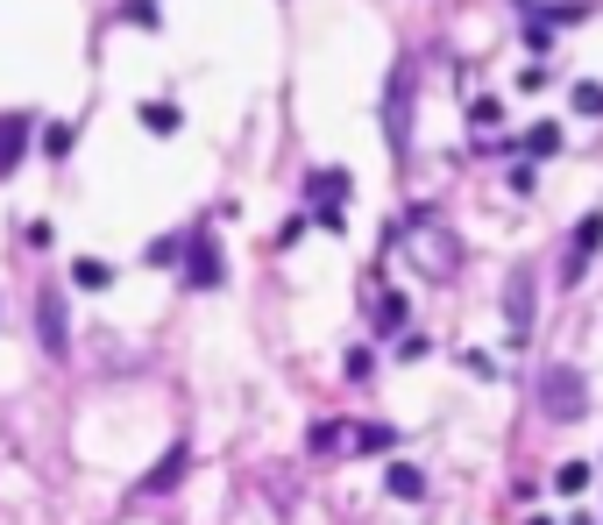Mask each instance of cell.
<instances>
[{"label": "cell", "instance_id": "5", "mask_svg": "<svg viewBox=\"0 0 603 525\" xmlns=\"http://www.w3.org/2000/svg\"><path fill=\"white\" fill-rule=\"evenodd\" d=\"M596 249H603V213H582V228H575V242H568V256H561V277L575 284V277L596 263Z\"/></svg>", "mask_w": 603, "mask_h": 525}, {"label": "cell", "instance_id": "16", "mask_svg": "<svg viewBox=\"0 0 603 525\" xmlns=\"http://www.w3.org/2000/svg\"><path fill=\"white\" fill-rule=\"evenodd\" d=\"M391 149H405V71L391 79Z\"/></svg>", "mask_w": 603, "mask_h": 525}, {"label": "cell", "instance_id": "10", "mask_svg": "<svg viewBox=\"0 0 603 525\" xmlns=\"http://www.w3.org/2000/svg\"><path fill=\"white\" fill-rule=\"evenodd\" d=\"M384 490H391V497H405V504H412V497H426L419 462H391V469H384Z\"/></svg>", "mask_w": 603, "mask_h": 525}, {"label": "cell", "instance_id": "1", "mask_svg": "<svg viewBox=\"0 0 603 525\" xmlns=\"http://www.w3.org/2000/svg\"><path fill=\"white\" fill-rule=\"evenodd\" d=\"M405 256H412V270H419V277H433V284H440V277H455V270H462V235L447 228L440 213H412V220H405Z\"/></svg>", "mask_w": 603, "mask_h": 525}, {"label": "cell", "instance_id": "4", "mask_svg": "<svg viewBox=\"0 0 603 525\" xmlns=\"http://www.w3.org/2000/svg\"><path fill=\"white\" fill-rule=\"evenodd\" d=\"M220 277H228V263H220V242H213L206 228H192V235H185V284H192V291H213Z\"/></svg>", "mask_w": 603, "mask_h": 525}, {"label": "cell", "instance_id": "13", "mask_svg": "<svg viewBox=\"0 0 603 525\" xmlns=\"http://www.w3.org/2000/svg\"><path fill=\"white\" fill-rule=\"evenodd\" d=\"M554 149H561V128H554V121H533V128H525V164H533V157H554Z\"/></svg>", "mask_w": 603, "mask_h": 525}, {"label": "cell", "instance_id": "6", "mask_svg": "<svg viewBox=\"0 0 603 525\" xmlns=\"http://www.w3.org/2000/svg\"><path fill=\"white\" fill-rule=\"evenodd\" d=\"M504 320H511V341H525L533 334V277H511V291H504Z\"/></svg>", "mask_w": 603, "mask_h": 525}, {"label": "cell", "instance_id": "2", "mask_svg": "<svg viewBox=\"0 0 603 525\" xmlns=\"http://www.w3.org/2000/svg\"><path fill=\"white\" fill-rule=\"evenodd\" d=\"M36 334H43V355H50V362L71 355V320H64V291H57V284L36 291Z\"/></svg>", "mask_w": 603, "mask_h": 525}, {"label": "cell", "instance_id": "8", "mask_svg": "<svg viewBox=\"0 0 603 525\" xmlns=\"http://www.w3.org/2000/svg\"><path fill=\"white\" fill-rule=\"evenodd\" d=\"M29 114H0V178H8L15 164H22V142H29Z\"/></svg>", "mask_w": 603, "mask_h": 525}, {"label": "cell", "instance_id": "18", "mask_svg": "<svg viewBox=\"0 0 603 525\" xmlns=\"http://www.w3.org/2000/svg\"><path fill=\"white\" fill-rule=\"evenodd\" d=\"M348 433H355V426H334V419H327V426H313V455H334Z\"/></svg>", "mask_w": 603, "mask_h": 525}, {"label": "cell", "instance_id": "19", "mask_svg": "<svg viewBox=\"0 0 603 525\" xmlns=\"http://www.w3.org/2000/svg\"><path fill=\"white\" fill-rule=\"evenodd\" d=\"M142 256H149V263H178V256H185V235H164V242H149Z\"/></svg>", "mask_w": 603, "mask_h": 525}, {"label": "cell", "instance_id": "3", "mask_svg": "<svg viewBox=\"0 0 603 525\" xmlns=\"http://www.w3.org/2000/svg\"><path fill=\"white\" fill-rule=\"evenodd\" d=\"M540 405H547V419H582L589 412V384L575 377V369H547L540 377Z\"/></svg>", "mask_w": 603, "mask_h": 525}, {"label": "cell", "instance_id": "22", "mask_svg": "<svg viewBox=\"0 0 603 525\" xmlns=\"http://www.w3.org/2000/svg\"><path fill=\"white\" fill-rule=\"evenodd\" d=\"M525 525H547V518H525Z\"/></svg>", "mask_w": 603, "mask_h": 525}, {"label": "cell", "instance_id": "12", "mask_svg": "<svg viewBox=\"0 0 603 525\" xmlns=\"http://www.w3.org/2000/svg\"><path fill=\"white\" fill-rule=\"evenodd\" d=\"M71 284H86V291H107V284H114V263H100V256H79V263H71Z\"/></svg>", "mask_w": 603, "mask_h": 525}, {"label": "cell", "instance_id": "11", "mask_svg": "<svg viewBox=\"0 0 603 525\" xmlns=\"http://www.w3.org/2000/svg\"><path fill=\"white\" fill-rule=\"evenodd\" d=\"M142 128H149V135H178V128H185V114H178L171 100H142Z\"/></svg>", "mask_w": 603, "mask_h": 525}, {"label": "cell", "instance_id": "9", "mask_svg": "<svg viewBox=\"0 0 603 525\" xmlns=\"http://www.w3.org/2000/svg\"><path fill=\"white\" fill-rule=\"evenodd\" d=\"M306 192H313V213H320V206H341V199H348V171H313Z\"/></svg>", "mask_w": 603, "mask_h": 525}, {"label": "cell", "instance_id": "21", "mask_svg": "<svg viewBox=\"0 0 603 525\" xmlns=\"http://www.w3.org/2000/svg\"><path fill=\"white\" fill-rule=\"evenodd\" d=\"M22 242H29V249H50V242H57V228H50V220H29Z\"/></svg>", "mask_w": 603, "mask_h": 525}, {"label": "cell", "instance_id": "14", "mask_svg": "<svg viewBox=\"0 0 603 525\" xmlns=\"http://www.w3.org/2000/svg\"><path fill=\"white\" fill-rule=\"evenodd\" d=\"M554 490H561V497H582V490H589V462H561V469H554Z\"/></svg>", "mask_w": 603, "mask_h": 525}, {"label": "cell", "instance_id": "15", "mask_svg": "<svg viewBox=\"0 0 603 525\" xmlns=\"http://www.w3.org/2000/svg\"><path fill=\"white\" fill-rule=\"evenodd\" d=\"M376 327H384V334H398V327H405V298H398V291L376 298Z\"/></svg>", "mask_w": 603, "mask_h": 525}, {"label": "cell", "instance_id": "20", "mask_svg": "<svg viewBox=\"0 0 603 525\" xmlns=\"http://www.w3.org/2000/svg\"><path fill=\"white\" fill-rule=\"evenodd\" d=\"M469 121H476V128H483V135H490V128H497V121H504V107H497V100H476V107H469Z\"/></svg>", "mask_w": 603, "mask_h": 525}, {"label": "cell", "instance_id": "17", "mask_svg": "<svg viewBox=\"0 0 603 525\" xmlns=\"http://www.w3.org/2000/svg\"><path fill=\"white\" fill-rule=\"evenodd\" d=\"M568 100H575V114H589V121L603 114V86H596V79H582V86H575Z\"/></svg>", "mask_w": 603, "mask_h": 525}, {"label": "cell", "instance_id": "23", "mask_svg": "<svg viewBox=\"0 0 603 525\" xmlns=\"http://www.w3.org/2000/svg\"><path fill=\"white\" fill-rule=\"evenodd\" d=\"M575 525H589V518H575Z\"/></svg>", "mask_w": 603, "mask_h": 525}, {"label": "cell", "instance_id": "7", "mask_svg": "<svg viewBox=\"0 0 603 525\" xmlns=\"http://www.w3.org/2000/svg\"><path fill=\"white\" fill-rule=\"evenodd\" d=\"M185 469H192V447H171V455H164L157 469L142 476V497H164L171 483H185Z\"/></svg>", "mask_w": 603, "mask_h": 525}]
</instances>
